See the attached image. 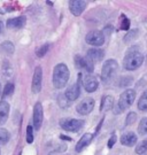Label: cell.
Instances as JSON below:
<instances>
[{"label": "cell", "instance_id": "6da1fadb", "mask_svg": "<svg viewBox=\"0 0 147 155\" xmlns=\"http://www.w3.org/2000/svg\"><path fill=\"white\" fill-rule=\"evenodd\" d=\"M70 77V71L67 64L59 63L54 67L53 70V85L55 89H63Z\"/></svg>", "mask_w": 147, "mask_h": 155}, {"label": "cell", "instance_id": "7a4b0ae2", "mask_svg": "<svg viewBox=\"0 0 147 155\" xmlns=\"http://www.w3.org/2000/svg\"><path fill=\"white\" fill-rule=\"evenodd\" d=\"M145 60V58L142 56V54L138 50H133L130 48L128 51V53L124 56L123 60V67L126 70H136L139 67H142V62Z\"/></svg>", "mask_w": 147, "mask_h": 155}, {"label": "cell", "instance_id": "3957f363", "mask_svg": "<svg viewBox=\"0 0 147 155\" xmlns=\"http://www.w3.org/2000/svg\"><path fill=\"white\" fill-rule=\"evenodd\" d=\"M136 99V91L132 89L125 90L123 93L120 95V99L117 101V104L114 105V113L115 114H121L122 111L126 110L128 108H130L133 105V101Z\"/></svg>", "mask_w": 147, "mask_h": 155}, {"label": "cell", "instance_id": "277c9868", "mask_svg": "<svg viewBox=\"0 0 147 155\" xmlns=\"http://www.w3.org/2000/svg\"><path fill=\"white\" fill-rule=\"evenodd\" d=\"M119 71V63L114 59L106 60L101 69V81L104 84H110Z\"/></svg>", "mask_w": 147, "mask_h": 155}, {"label": "cell", "instance_id": "5b68a950", "mask_svg": "<svg viewBox=\"0 0 147 155\" xmlns=\"http://www.w3.org/2000/svg\"><path fill=\"white\" fill-rule=\"evenodd\" d=\"M84 125V121L77 118H63L60 121V127L69 132H78Z\"/></svg>", "mask_w": 147, "mask_h": 155}, {"label": "cell", "instance_id": "8992f818", "mask_svg": "<svg viewBox=\"0 0 147 155\" xmlns=\"http://www.w3.org/2000/svg\"><path fill=\"white\" fill-rule=\"evenodd\" d=\"M85 41L91 46L94 47H99V46H102L105 43V35L102 31L100 30H93L86 35L85 37Z\"/></svg>", "mask_w": 147, "mask_h": 155}, {"label": "cell", "instance_id": "52a82bcc", "mask_svg": "<svg viewBox=\"0 0 147 155\" xmlns=\"http://www.w3.org/2000/svg\"><path fill=\"white\" fill-rule=\"evenodd\" d=\"M81 84H82V74H78V82L70 85L65 90V97L68 101H75L81 94Z\"/></svg>", "mask_w": 147, "mask_h": 155}, {"label": "cell", "instance_id": "ba28073f", "mask_svg": "<svg viewBox=\"0 0 147 155\" xmlns=\"http://www.w3.org/2000/svg\"><path fill=\"white\" fill-rule=\"evenodd\" d=\"M94 108V99L87 97L85 99H83L76 107V110L81 115H89Z\"/></svg>", "mask_w": 147, "mask_h": 155}, {"label": "cell", "instance_id": "9c48e42d", "mask_svg": "<svg viewBox=\"0 0 147 155\" xmlns=\"http://www.w3.org/2000/svg\"><path fill=\"white\" fill-rule=\"evenodd\" d=\"M33 130H37L38 131L42 124H43V120H44V109L43 106L40 102H37L35 107H33Z\"/></svg>", "mask_w": 147, "mask_h": 155}, {"label": "cell", "instance_id": "30bf717a", "mask_svg": "<svg viewBox=\"0 0 147 155\" xmlns=\"http://www.w3.org/2000/svg\"><path fill=\"white\" fill-rule=\"evenodd\" d=\"M42 82H43V69L42 67H37L35 69L32 77V84H31V91L32 93L37 94L42 90Z\"/></svg>", "mask_w": 147, "mask_h": 155}, {"label": "cell", "instance_id": "8fae6325", "mask_svg": "<svg viewBox=\"0 0 147 155\" xmlns=\"http://www.w3.org/2000/svg\"><path fill=\"white\" fill-rule=\"evenodd\" d=\"M75 64H76L77 68H82L85 71H87L89 74L90 72H93L94 70V63H93L90 59L87 58H83L81 55H76L75 56Z\"/></svg>", "mask_w": 147, "mask_h": 155}, {"label": "cell", "instance_id": "7c38bea8", "mask_svg": "<svg viewBox=\"0 0 147 155\" xmlns=\"http://www.w3.org/2000/svg\"><path fill=\"white\" fill-rule=\"evenodd\" d=\"M86 8V1L83 0H71L69 1V11L74 16H79Z\"/></svg>", "mask_w": 147, "mask_h": 155}, {"label": "cell", "instance_id": "4fadbf2b", "mask_svg": "<svg viewBox=\"0 0 147 155\" xmlns=\"http://www.w3.org/2000/svg\"><path fill=\"white\" fill-rule=\"evenodd\" d=\"M83 85H84V89L87 93H92L94 91H97L99 86V82L97 77H94L92 75H87L86 77H84Z\"/></svg>", "mask_w": 147, "mask_h": 155}, {"label": "cell", "instance_id": "5bb4252c", "mask_svg": "<svg viewBox=\"0 0 147 155\" xmlns=\"http://www.w3.org/2000/svg\"><path fill=\"white\" fill-rule=\"evenodd\" d=\"M93 137H94V136H93L92 133H84L82 137H81V139L77 141L75 150H76L77 153H81L85 147H87L89 145L91 144Z\"/></svg>", "mask_w": 147, "mask_h": 155}, {"label": "cell", "instance_id": "9a60e30c", "mask_svg": "<svg viewBox=\"0 0 147 155\" xmlns=\"http://www.w3.org/2000/svg\"><path fill=\"white\" fill-rule=\"evenodd\" d=\"M25 22H27V17L22 15V16H17L14 18H9L6 23V27L8 29H21L24 27Z\"/></svg>", "mask_w": 147, "mask_h": 155}, {"label": "cell", "instance_id": "2e32d148", "mask_svg": "<svg viewBox=\"0 0 147 155\" xmlns=\"http://www.w3.org/2000/svg\"><path fill=\"white\" fill-rule=\"evenodd\" d=\"M138 141V137L135 132H126L124 134H122L121 137V144L123 146H126V147H132L133 145L137 144Z\"/></svg>", "mask_w": 147, "mask_h": 155}, {"label": "cell", "instance_id": "e0dca14e", "mask_svg": "<svg viewBox=\"0 0 147 155\" xmlns=\"http://www.w3.org/2000/svg\"><path fill=\"white\" fill-rule=\"evenodd\" d=\"M105 56V52L100 48H91V50L87 51L86 53V58L90 59L91 61L94 63V62H100Z\"/></svg>", "mask_w": 147, "mask_h": 155}, {"label": "cell", "instance_id": "ac0fdd59", "mask_svg": "<svg viewBox=\"0 0 147 155\" xmlns=\"http://www.w3.org/2000/svg\"><path fill=\"white\" fill-rule=\"evenodd\" d=\"M114 97L113 95H104L100 104V111H108L114 108Z\"/></svg>", "mask_w": 147, "mask_h": 155}, {"label": "cell", "instance_id": "d6986e66", "mask_svg": "<svg viewBox=\"0 0 147 155\" xmlns=\"http://www.w3.org/2000/svg\"><path fill=\"white\" fill-rule=\"evenodd\" d=\"M8 114H9V105L5 100L0 101V124L6 123L8 120Z\"/></svg>", "mask_w": 147, "mask_h": 155}, {"label": "cell", "instance_id": "ffe728a7", "mask_svg": "<svg viewBox=\"0 0 147 155\" xmlns=\"http://www.w3.org/2000/svg\"><path fill=\"white\" fill-rule=\"evenodd\" d=\"M138 109L140 111H147V90L142 94L138 101Z\"/></svg>", "mask_w": 147, "mask_h": 155}, {"label": "cell", "instance_id": "44dd1931", "mask_svg": "<svg viewBox=\"0 0 147 155\" xmlns=\"http://www.w3.org/2000/svg\"><path fill=\"white\" fill-rule=\"evenodd\" d=\"M138 36H139V30L138 29H133V30L128 31V33L124 36L123 40H124V43H129V41H132V40L138 38Z\"/></svg>", "mask_w": 147, "mask_h": 155}, {"label": "cell", "instance_id": "7402d4cb", "mask_svg": "<svg viewBox=\"0 0 147 155\" xmlns=\"http://www.w3.org/2000/svg\"><path fill=\"white\" fill-rule=\"evenodd\" d=\"M14 90H15V86L13 83H7L6 86L4 87V91H2V98H6V97H11L14 93Z\"/></svg>", "mask_w": 147, "mask_h": 155}, {"label": "cell", "instance_id": "603a6c76", "mask_svg": "<svg viewBox=\"0 0 147 155\" xmlns=\"http://www.w3.org/2000/svg\"><path fill=\"white\" fill-rule=\"evenodd\" d=\"M0 47H1V50L4 51L5 53H7V54H12V53H14V50H15L14 44L11 43V41H4Z\"/></svg>", "mask_w": 147, "mask_h": 155}, {"label": "cell", "instance_id": "cb8c5ba5", "mask_svg": "<svg viewBox=\"0 0 147 155\" xmlns=\"http://www.w3.org/2000/svg\"><path fill=\"white\" fill-rule=\"evenodd\" d=\"M146 152H147V139H145V140L140 141L136 146V153L138 155H142L145 154Z\"/></svg>", "mask_w": 147, "mask_h": 155}, {"label": "cell", "instance_id": "d4e9b609", "mask_svg": "<svg viewBox=\"0 0 147 155\" xmlns=\"http://www.w3.org/2000/svg\"><path fill=\"white\" fill-rule=\"evenodd\" d=\"M138 132L140 136H146L147 134V116L144 117L140 123H139V125H138Z\"/></svg>", "mask_w": 147, "mask_h": 155}, {"label": "cell", "instance_id": "484cf974", "mask_svg": "<svg viewBox=\"0 0 147 155\" xmlns=\"http://www.w3.org/2000/svg\"><path fill=\"white\" fill-rule=\"evenodd\" d=\"M8 140H9V133L6 129L1 127L0 129V146L7 144Z\"/></svg>", "mask_w": 147, "mask_h": 155}, {"label": "cell", "instance_id": "4316f807", "mask_svg": "<svg viewBox=\"0 0 147 155\" xmlns=\"http://www.w3.org/2000/svg\"><path fill=\"white\" fill-rule=\"evenodd\" d=\"M49 50V44H44L43 46H40L38 50L36 51V55L38 58H44L46 55V53L48 52Z\"/></svg>", "mask_w": 147, "mask_h": 155}, {"label": "cell", "instance_id": "83f0119b", "mask_svg": "<svg viewBox=\"0 0 147 155\" xmlns=\"http://www.w3.org/2000/svg\"><path fill=\"white\" fill-rule=\"evenodd\" d=\"M137 120V114L135 111H130L125 118V125H131L132 123H135Z\"/></svg>", "mask_w": 147, "mask_h": 155}, {"label": "cell", "instance_id": "f1b7e54d", "mask_svg": "<svg viewBox=\"0 0 147 155\" xmlns=\"http://www.w3.org/2000/svg\"><path fill=\"white\" fill-rule=\"evenodd\" d=\"M122 21H121V29L124 30V31H128L130 29V20L125 17L124 15H122Z\"/></svg>", "mask_w": 147, "mask_h": 155}, {"label": "cell", "instance_id": "f546056e", "mask_svg": "<svg viewBox=\"0 0 147 155\" xmlns=\"http://www.w3.org/2000/svg\"><path fill=\"white\" fill-rule=\"evenodd\" d=\"M27 143L28 144L33 143V127L31 125L27 127Z\"/></svg>", "mask_w": 147, "mask_h": 155}, {"label": "cell", "instance_id": "4dcf8cb0", "mask_svg": "<svg viewBox=\"0 0 147 155\" xmlns=\"http://www.w3.org/2000/svg\"><path fill=\"white\" fill-rule=\"evenodd\" d=\"M116 140H117V137H116V134H113L110 138H109V140H108V148H112L113 146L115 145V143H116Z\"/></svg>", "mask_w": 147, "mask_h": 155}, {"label": "cell", "instance_id": "1f68e13d", "mask_svg": "<svg viewBox=\"0 0 147 155\" xmlns=\"http://www.w3.org/2000/svg\"><path fill=\"white\" fill-rule=\"evenodd\" d=\"M60 139H61V140H67V141H71V140H72L70 137H68V136H65V134H61Z\"/></svg>", "mask_w": 147, "mask_h": 155}, {"label": "cell", "instance_id": "d6a6232c", "mask_svg": "<svg viewBox=\"0 0 147 155\" xmlns=\"http://www.w3.org/2000/svg\"><path fill=\"white\" fill-rule=\"evenodd\" d=\"M65 150H67V146H65V145H61L60 147L58 148V150H59V152H63Z\"/></svg>", "mask_w": 147, "mask_h": 155}, {"label": "cell", "instance_id": "836d02e7", "mask_svg": "<svg viewBox=\"0 0 147 155\" xmlns=\"http://www.w3.org/2000/svg\"><path fill=\"white\" fill-rule=\"evenodd\" d=\"M102 122H104V120H101V121H100V123H99L98 127H97V130H95V133H98V132H99V130H100V127H101V125H102Z\"/></svg>", "mask_w": 147, "mask_h": 155}, {"label": "cell", "instance_id": "e575fe53", "mask_svg": "<svg viewBox=\"0 0 147 155\" xmlns=\"http://www.w3.org/2000/svg\"><path fill=\"white\" fill-rule=\"evenodd\" d=\"M2 28H4V24H2V22L0 21V33H1V31H2Z\"/></svg>", "mask_w": 147, "mask_h": 155}, {"label": "cell", "instance_id": "d590c367", "mask_svg": "<svg viewBox=\"0 0 147 155\" xmlns=\"http://www.w3.org/2000/svg\"><path fill=\"white\" fill-rule=\"evenodd\" d=\"M0 91H1V84H0Z\"/></svg>", "mask_w": 147, "mask_h": 155}]
</instances>
